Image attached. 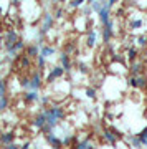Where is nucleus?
<instances>
[{
	"label": "nucleus",
	"mask_w": 147,
	"mask_h": 149,
	"mask_svg": "<svg viewBox=\"0 0 147 149\" xmlns=\"http://www.w3.org/2000/svg\"><path fill=\"white\" fill-rule=\"evenodd\" d=\"M43 113H45V116H46V126L51 129V131L56 128L58 124H60V121L66 116V111H64L61 106H58V104H53V106L45 108Z\"/></svg>",
	"instance_id": "obj_1"
},
{
	"label": "nucleus",
	"mask_w": 147,
	"mask_h": 149,
	"mask_svg": "<svg viewBox=\"0 0 147 149\" xmlns=\"http://www.w3.org/2000/svg\"><path fill=\"white\" fill-rule=\"evenodd\" d=\"M116 35V30H114V20H111L109 23H106V25H103V42L107 45V43H111V40L114 38Z\"/></svg>",
	"instance_id": "obj_2"
},
{
	"label": "nucleus",
	"mask_w": 147,
	"mask_h": 149,
	"mask_svg": "<svg viewBox=\"0 0 147 149\" xmlns=\"http://www.w3.org/2000/svg\"><path fill=\"white\" fill-rule=\"evenodd\" d=\"M18 40H20V38H18V33H17V30H13V28H8V30L5 32V37H3V45H5V48L8 50V48H12L17 42H18Z\"/></svg>",
	"instance_id": "obj_3"
},
{
	"label": "nucleus",
	"mask_w": 147,
	"mask_h": 149,
	"mask_svg": "<svg viewBox=\"0 0 147 149\" xmlns=\"http://www.w3.org/2000/svg\"><path fill=\"white\" fill-rule=\"evenodd\" d=\"M103 138H104L106 143H109V144L114 146V144L117 143V139H122L124 136H122V133L114 131V129H104V131H103Z\"/></svg>",
	"instance_id": "obj_4"
},
{
	"label": "nucleus",
	"mask_w": 147,
	"mask_h": 149,
	"mask_svg": "<svg viewBox=\"0 0 147 149\" xmlns=\"http://www.w3.org/2000/svg\"><path fill=\"white\" fill-rule=\"evenodd\" d=\"M42 86H43V78H42V71L38 70L30 78V91H40Z\"/></svg>",
	"instance_id": "obj_5"
},
{
	"label": "nucleus",
	"mask_w": 147,
	"mask_h": 149,
	"mask_svg": "<svg viewBox=\"0 0 147 149\" xmlns=\"http://www.w3.org/2000/svg\"><path fill=\"white\" fill-rule=\"evenodd\" d=\"M144 23L146 20L142 18V17H129V20H127V28L131 30V32H136V30H141L144 27Z\"/></svg>",
	"instance_id": "obj_6"
},
{
	"label": "nucleus",
	"mask_w": 147,
	"mask_h": 149,
	"mask_svg": "<svg viewBox=\"0 0 147 149\" xmlns=\"http://www.w3.org/2000/svg\"><path fill=\"white\" fill-rule=\"evenodd\" d=\"M63 74H64V70L61 68V66H53V68L50 70L48 76L45 78V81H46V83H53V81L58 80V78H63Z\"/></svg>",
	"instance_id": "obj_7"
},
{
	"label": "nucleus",
	"mask_w": 147,
	"mask_h": 149,
	"mask_svg": "<svg viewBox=\"0 0 147 149\" xmlns=\"http://www.w3.org/2000/svg\"><path fill=\"white\" fill-rule=\"evenodd\" d=\"M55 23V17L51 13H45L43 15V23H42V28H40V35H45L46 32H50V28L53 27Z\"/></svg>",
	"instance_id": "obj_8"
},
{
	"label": "nucleus",
	"mask_w": 147,
	"mask_h": 149,
	"mask_svg": "<svg viewBox=\"0 0 147 149\" xmlns=\"http://www.w3.org/2000/svg\"><path fill=\"white\" fill-rule=\"evenodd\" d=\"M45 139H46V143L50 144L53 149H61V148H63V141L58 138L56 134L50 133V134H46V136H45Z\"/></svg>",
	"instance_id": "obj_9"
},
{
	"label": "nucleus",
	"mask_w": 147,
	"mask_h": 149,
	"mask_svg": "<svg viewBox=\"0 0 147 149\" xmlns=\"http://www.w3.org/2000/svg\"><path fill=\"white\" fill-rule=\"evenodd\" d=\"M33 126L37 129H40V131H43V128L46 126V116H45V113H43V109L40 113H38L37 116L33 118Z\"/></svg>",
	"instance_id": "obj_10"
},
{
	"label": "nucleus",
	"mask_w": 147,
	"mask_h": 149,
	"mask_svg": "<svg viewBox=\"0 0 147 149\" xmlns=\"http://www.w3.org/2000/svg\"><path fill=\"white\" fill-rule=\"evenodd\" d=\"M60 63H61V68L64 70V73H69L73 70V65H71V58H69L68 53H61L60 55Z\"/></svg>",
	"instance_id": "obj_11"
},
{
	"label": "nucleus",
	"mask_w": 147,
	"mask_h": 149,
	"mask_svg": "<svg viewBox=\"0 0 147 149\" xmlns=\"http://www.w3.org/2000/svg\"><path fill=\"white\" fill-rule=\"evenodd\" d=\"M144 68H146V63L144 61H134V63H131V66H129L131 76H141Z\"/></svg>",
	"instance_id": "obj_12"
},
{
	"label": "nucleus",
	"mask_w": 147,
	"mask_h": 149,
	"mask_svg": "<svg viewBox=\"0 0 147 149\" xmlns=\"http://www.w3.org/2000/svg\"><path fill=\"white\" fill-rule=\"evenodd\" d=\"M15 136H17V134L13 133V131H5V133L0 134V143L3 144V146L13 144V141H15Z\"/></svg>",
	"instance_id": "obj_13"
},
{
	"label": "nucleus",
	"mask_w": 147,
	"mask_h": 149,
	"mask_svg": "<svg viewBox=\"0 0 147 149\" xmlns=\"http://www.w3.org/2000/svg\"><path fill=\"white\" fill-rule=\"evenodd\" d=\"M98 43V30H89L86 35V47L88 48H94Z\"/></svg>",
	"instance_id": "obj_14"
},
{
	"label": "nucleus",
	"mask_w": 147,
	"mask_h": 149,
	"mask_svg": "<svg viewBox=\"0 0 147 149\" xmlns=\"http://www.w3.org/2000/svg\"><path fill=\"white\" fill-rule=\"evenodd\" d=\"M98 15H99V22L103 23V25H106V23H109V22L112 20V18H111V10L109 8H106L104 5H103V8L99 10Z\"/></svg>",
	"instance_id": "obj_15"
},
{
	"label": "nucleus",
	"mask_w": 147,
	"mask_h": 149,
	"mask_svg": "<svg viewBox=\"0 0 147 149\" xmlns=\"http://www.w3.org/2000/svg\"><path fill=\"white\" fill-rule=\"evenodd\" d=\"M23 100L26 103H37L40 101V95H38V91H26V93H23Z\"/></svg>",
	"instance_id": "obj_16"
},
{
	"label": "nucleus",
	"mask_w": 147,
	"mask_h": 149,
	"mask_svg": "<svg viewBox=\"0 0 147 149\" xmlns=\"http://www.w3.org/2000/svg\"><path fill=\"white\" fill-rule=\"evenodd\" d=\"M137 56H139V50H137L136 47H129L126 50V58L131 61V63H134V61H137Z\"/></svg>",
	"instance_id": "obj_17"
},
{
	"label": "nucleus",
	"mask_w": 147,
	"mask_h": 149,
	"mask_svg": "<svg viewBox=\"0 0 147 149\" xmlns=\"http://www.w3.org/2000/svg\"><path fill=\"white\" fill-rule=\"evenodd\" d=\"M126 139H127V143L131 144L132 148H136V149H142V148H144L142 143H141V139L137 138V134H129V136H126Z\"/></svg>",
	"instance_id": "obj_18"
},
{
	"label": "nucleus",
	"mask_w": 147,
	"mask_h": 149,
	"mask_svg": "<svg viewBox=\"0 0 147 149\" xmlns=\"http://www.w3.org/2000/svg\"><path fill=\"white\" fill-rule=\"evenodd\" d=\"M55 47H51V45H43L42 48H40V55H42L43 58H50V56H53L55 55Z\"/></svg>",
	"instance_id": "obj_19"
},
{
	"label": "nucleus",
	"mask_w": 147,
	"mask_h": 149,
	"mask_svg": "<svg viewBox=\"0 0 147 149\" xmlns=\"http://www.w3.org/2000/svg\"><path fill=\"white\" fill-rule=\"evenodd\" d=\"M25 55L28 58H38V55H40V47H38V45H30V47H26Z\"/></svg>",
	"instance_id": "obj_20"
},
{
	"label": "nucleus",
	"mask_w": 147,
	"mask_h": 149,
	"mask_svg": "<svg viewBox=\"0 0 147 149\" xmlns=\"http://www.w3.org/2000/svg\"><path fill=\"white\" fill-rule=\"evenodd\" d=\"M89 144H91V139L86 138V139H83V141H79V143L74 144V149H88Z\"/></svg>",
	"instance_id": "obj_21"
},
{
	"label": "nucleus",
	"mask_w": 147,
	"mask_h": 149,
	"mask_svg": "<svg viewBox=\"0 0 147 149\" xmlns=\"http://www.w3.org/2000/svg\"><path fill=\"white\" fill-rule=\"evenodd\" d=\"M137 138L141 139L142 146H144V144L147 143V126H146V128H142L141 131H139V133H137Z\"/></svg>",
	"instance_id": "obj_22"
},
{
	"label": "nucleus",
	"mask_w": 147,
	"mask_h": 149,
	"mask_svg": "<svg viewBox=\"0 0 147 149\" xmlns=\"http://www.w3.org/2000/svg\"><path fill=\"white\" fill-rule=\"evenodd\" d=\"M61 141H63V146H66V148H68V146H71V143H73V141H76V136H73V134H66Z\"/></svg>",
	"instance_id": "obj_23"
},
{
	"label": "nucleus",
	"mask_w": 147,
	"mask_h": 149,
	"mask_svg": "<svg viewBox=\"0 0 147 149\" xmlns=\"http://www.w3.org/2000/svg\"><path fill=\"white\" fill-rule=\"evenodd\" d=\"M84 93H86V98H88V100H96V98H98V93H96L94 88H86Z\"/></svg>",
	"instance_id": "obj_24"
},
{
	"label": "nucleus",
	"mask_w": 147,
	"mask_h": 149,
	"mask_svg": "<svg viewBox=\"0 0 147 149\" xmlns=\"http://www.w3.org/2000/svg\"><path fill=\"white\" fill-rule=\"evenodd\" d=\"M30 65H32V60L28 58L26 55L20 58V66H21V68H30Z\"/></svg>",
	"instance_id": "obj_25"
},
{
	"label": "nucleus",
	"mask_w": 147,
	"mask_h": 149,
	"mask_svg": "<svg viewBox=\"0 0 147 149\" xmlns=\"http://www.w3.org/2000/svg\"><path fill=\"white\" fill-rule=\"evenodd\" d=\"M136 42H137V45H139V47H147V35H144V33H142V35H139V37L136 38Z\"/></svg>",
	"instance_id": "obj_26"
},
{
	"label": "nucleus",
	"mask_w": 147,
	"mask_h": 149,
	"mask_svg": "<svg viewBox=\"0 0 147 149\" xmlns=\"http://www.w3.org/2000/svg\"><path fill=\"white\" fill-rule=\"evenodd\" d=\"M83 5H84V0H73V2L68 3L69 8H81Z\"/></svg>",
	"instance_id": "obj_27"
},
{
	"label": "nucleus",
	"mask_w": 147,
	"mask_h": 149,
	"mask_svg": "<svg viewBox=\"0 0 147 149\" xmlns=\"http://www.w3.org/2000/svg\"><path fill=\"white\" fill-rule=\"evenodd\" d=\"M89 7H91V10H93V12H96V13H99V10L103 8V2H91V3H89Z\"/></svg>",
	"instance_id": "obj_28"
},
{
	"label": "nucleus",
	"mask_w": 147,
	"mask_h": 149,
	"mask_svg": "<svg viewBox=\"0 0 147 149\" xmlns=\"http://www.w3.org/2000/svg\"><path fill=\"white\" fill-rule=\"evenodd\" d=\"M37 65H38V68H40V71H42V70H45V65H46V58H43L42 55H38Z\"/></svg>",
	"instance_id": "obj_29"
},
{
	"label": "nucleus",
	"mask_w": 147,
	"mask_h": 149,
	"mask_svg": "<svg viewBox=\"0 0 147 149\" xmlns=\"http://www.w3.org/2000/svg\"><path fill=\"white\" fill-rule=\"evenodd\" d=\"M137 85H139L141 90H144V88L147 86V78L146 76H137Z\"/></svg>",
	"instance_id": "obj_30"
},
{
	"label": "nucleus",
	"mask_w": 147,
	"mask_h": 149,
	"mask_svg": "<svg viewBox=\"0 0 147 149\" xmlns=\"http://www.w3.org/2000/svg\"><path fill=\"white\" fill-rule=\"evenodd\" d=\"M5 93H7V83L5 80H0V98H5Z\"/></svg>",
	"instance_id": "obj_31"
},
{
	"label": "nucleus",
	"mask_w": 147,
	"mask_h": 149,
	"mask_svg": "<svg viewBox=\"0 0 147 149\" xmlns=\"http://www.w3.org/2000/svg\"><path fill=\"white\" fill-rule=\"evenodd\" d=\"M7 108H8V98H0V111H5Z\"/></svg>",
	"instance_id": "obj_32"
},
{
	"label": "nucleus",
	"mask_w": 147,
	"mask_h": 149,
	"mask_svg": "<svg viewBox=\"0 0 147 149\" xmlns=\"http://www.w3.org/2000/svg\"><path fill=\"white\" fill-rule=\"evenodd\" d=\"M13 48H15V52L17 53H18V52H21V50H23V48H25V42H23V40H18V42L15 43V45H13Z\"/></svg>",
	"instance_id": "obj_33"
},
{
	"label": "nucleus",
	"mask_w": 147,
	"mask_h": 149,
	"mask_svg": "<svg viewBox=\"0 0 147 149\" xmlns=\"http://www.w3.org/2000/svg\"><path fill=\"white\" fill-rule=\"evenodd\" d=\"M127 85L131 86V88H139V85H137V76H129Z\"/></svg>",
	"instance_id": "obj_34"
},
{
	"label": "nucleus",
	"mask_w": 147,
	"mask_h": 149,
	"mask_svg": "<svg viewBox=\"0 0 147 149\" xmlns=\"http://www.w3.org/2000/svg\"><path fill=\"white\" fill-rule=\"evenodd\" d=\"M20 85L23 86L25 90L30 91V78H21V80H20Z\"/></svg>",
	"instance_id": "obj_35"
},
{
	"label": "nucleus",
	"mask_w": 147,
	"mask_h": 149,
	"mask_svg": "<svg viewBox=\"0 0 147 149\" xmlns=\"http://www.w3.org/2000/svg\"><path fill=\"white\" fill-rule=\"evenodd\" d=\"M63 17H64V10L61 7H58L56 12H55V18H63Z\"/></svg>",
	"instance_id": "obj_36"
},
{
	"label": "nucleus",
	"mask_w": 147,
	"mask_h": 149,
	"mask_svg": "<svg viewBox=\"0 0 147 149\" xmlns=\"http://www.w3.org/2000/svg\"><path fill=\"white\" fill-rule=\"evenodd\" d=\"M79 71L81 73H89V68H88V65H84V63H79Z\"/></svg>",
	"instance_id": "obj_37"
},
{
	"label": "nucleus",
	"mask_w": 147,
	"mask_h": 149,
	"mask_svg": "<svg viewBox=\"0 0 147 149\" xmlns=\"http://www.w3.org/2000/svg\"><path fill=\"white\" fill-rule=\"evenodd\" d=\"M48 101H50V96H42V98H40V104H42V106H46Z\"/></svg>",
	"instance_id": "obj_38"
},
{
	"label": "nucleus",
	"mask_w": 147,
	"mask_h": 149,
	"mask_svg": "<svg viewBox=\"0 0 147 149\" xmlns=\"http://www.w3.org/2000/svg\"><path fill=\"white\" fill-rule=\"evenodd\" d=\"M30 148H32V143H30V141H26V143H23L20 146V149H30Z\"/></svg>",
	"instance_id": "obj_39"
},
{
	"label": "nucleus",
	"mask_w": 147,
	"mask_h": 149,
	"mask_svg": "<svg viewBox=\"0 0 147 149\" xmlns=\"http://www.w3.org/2000/svg\"><path fill=\"white\" fill-rule=\"evenodd\" d=\"M116 17H124V8H117V10H116Z\"/></svg>",
	"instance_id": "obj_40"
},
{
	"label": "nucleus",
	"mask_w": 147,
	"mask_h": 149,
	"mask_svg": "<svg viewBox=\"0 0 147 149\" xmlns=\"http://www.w3.org/2000/svg\"><path fill=\"white\" fill-rule=\"evenodd\" d=\"M5 149H20V146H17V144L13 143V144H8V146H5Z\"/></svg>",
	"instance_id": "obj_41"
},
{
	"label": "nucleus",
	"mask_w": 147,
	"mask_h": 149,
	"mask_svg": "<svg viewBox=\"0 0 147 149\" xmlns=\"http://www.w3.org/2000/svg\"><path fill=\"white\" fill-rule=\"evenodd\" d=\"M88 149H98V148H94V146H93V144H89V148Z\"/></svg>",
	"instance_id": "obj_42"
},
{
	"label": "nucleus",
	"mask_w": 147,
	"mask_h": 149,
	"mask_svg": "<svg viewBox=\"0 0 147 149\" xmlns=\"http://www.w3.org/2000/svg\"><path fill=\"white\" fill-rule=\"evenodd\" d=\"M144 63H146V65H147V55H146V58H144Z\"/></svg>",
	"instance_id": "obj_43"
},
{
	"label": "nucleus",
	"mask_w": 147,
	"mask_h": 149,
	"mask_svg": "<svg viewBox=\"0 0 147 149\" xmlns=\"http://www.w3.org/2000/svg\"><path fill=\"white\" fill-rule=\"evenodd\" d=\"M2 12H3V10H2V7H0V15H2Z\"/></svg>",
	"instance_id": "obj_44"
},
{
	"label": "nucleus",
	"mask_w": 147,
	"mask_h": 149,
	"mask_svg": "<svg viewBox=\"0 0 147 149\" xmlns=\"http://www.w3.org/2000/svg\"><path fill=\"white\" fill-rule=\"evenodd\" d=\"M144 146H146V149H147V143H146V144H144Z\"/></svg>",
	"instance_id": "obj_45"
},
{
	"label": "nucleus",
	"mask_w": 147,
	"mask_h": 149,
	"mask_svg": "<svg viewBox=\"0 0 147 149\" xmlns=\"http://www.w3.org/2000/svg\"><path fill=\"white\" fill-rule=\"evenodd\" d=\"M0 66H2V61H0Z\"/></svg>",
	"instance_id": "obj_46"
}]
</instances>
